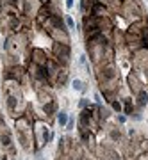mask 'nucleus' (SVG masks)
Returning <instances> with one entry per match:
<instances>
[{"mask_svg":"<svg viewBox=\"0 0 148 160\" xmlns=\"http://www.w3.org/2000/svg\"><path fill=\"white\" fill-rule=\"evenodd\" d=\"M54 52H56V57L57 61H61V62H68V59H70V48L68 45H63V43H56L54 45Z\"/></svg>","mask_w":148,"mask_h":160,"instance_id":"nucleus-1","label":"nucleus"},{"mask_svg":"<svg viewBox=\"0 0 148 160\" xmlns=\"http://www.w3.org/2000/svg\"><path fill=\"white\" fill-rule=\"evenodd\" d=\"M57 121H59V125L64 126L66 123H68V116H66V112H59V118H57Z\"/></svg>","mask_w":148,"mask_h":160,"instance_id":"nucleus-2","label":"nucleus"},{"mask_svg":"<svg viewBox=\"0 0 148 160\" xmlns=\"http://www.w3.org/2000/svg\"><path fill=\"white\" fill-rule=\"evenodd\" d=\"M71 87H73L75 91H84V84H82L80 80H73V84H71Z\"/></svg>","mask_w":148,"mask_h":160,"instance_id":"nucleus-3","label":"nucleus"},{"mask_svg":"<svg viewBox=\"0 0 148 160\" xmlns=\"http://www.w3.org/2000/svg\"><path fill=\"white\" fill-rule=\"evenodd\" d=\"M66 23H68V27H70V29H75V23H73V20H71L70 16H66Z\"/></svg>","mask_w":148,"mask_h":160,"instance_id":"nucleus-4","label":"nucleus"},{"mask_svg":"<svg viewBox=\"0 0 148 160\" xmlns=\"http://www.w3.org/2000/svg\"><path fill=\"white\" fill-rule=\"evenodd\" d=\"M66 7L71 9V7H73V0H66Z\"/></svg>","mask_w":148,"mask_h":160,"instance_id":"nucleus-5","label":"nucleus"},{"mask_svg":"<svg viewBox=\"0 0 148 160\" xmlns=\"http://www.w3.org/2000/svg\"><path fill=\"white\" fill-rule=\"evenodd\" d=\"M113 107H114L116 110H120V109H121V107H120V103H118V102H114V103H113Z\"/></svg>","mask_w":148,"mask_h":160,"instance_id":"nucleus-6","label":"nucleus"}]
</instances>
